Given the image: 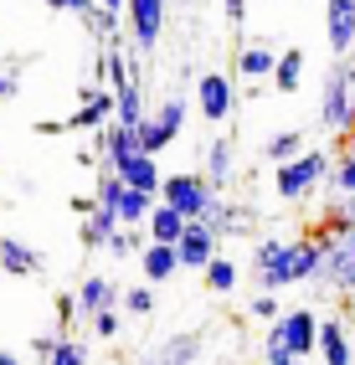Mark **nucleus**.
<instances>
[{"label":"nucleus","mask_w":355,"mask_h":365,"mask_svg":"<svg viewBox=\"0 0 355 365\" xmlns=\"http://www.w3.org/2000/svg\"><path fill=\"white\" fill-rule=\"evenodd\" d=\"M319 345V319L309 309H283L263 334V355H289V360H309Z\"/></svg>","instance_id":"1"},{"label":"nucleus","mask_w":355,"mask_h":365,"mask_svg":"<svg viewBox=\"0 0 355 365\" xmlns=\"http://www.w3.org/2000/svg\"><path fill=\"white\" fill-rule=\"evenodd\" d=\"M329 160L324 150H304V155H294L289 165H273V190H278V201H289V206H299V201H309L314 190L329 180Z\"/></svg>","instance_id":"2"},{"label":"nucleus","mask_w":355,"mask_h":365,"mask_svg":"<svg viewBox=\"0 0 355 365\" xmlns=\"http://www.w3.org/2000/svg\"><path fill=\"white\" fill-rule=\"evenodd\" d=\"M350 113H355V62L350 57H335L319 83V129H335L345 134L350 129Z\"/></svg>","instance_id":"3"},{"label":"nucleus","mask_w":355,"mask_h":365,"mask_svg":"<svg viewBox=\"0 0 355 365\" xmlns=\"http://www.w3.org/2000/svg\"><path fill=\"white\" fill-rule=\"evenodd\" d=\"M160 201L175 206L185 222H206L211 206H217V185H211L201 170H175V175L160 180Z\"/></svg>","instance_id":"4"},{"label":"nucleus","mask_w":355,"mask_h":365,"mask_svg":"<svg viewBox=\"0 0 355 365\" xmlns=\"http://www.w3.org/2000/svg\"><path fill=\"white\" fill-rule=\"evenodd\" d=\"M252 278L263 294H278V288H294V242L283 237H263L252 247Z\"/></svg>","instance_id":"5"},{"label":"nucleus","mask_w":355,"mask_h":365,"mask_svg":"<svg viewBox=\"0 0 355 365\" xmlns=\"http://www.w3.org/2000/svg\"><path fill=\"white\" fill-rule=\"evenodd\" d=\"M319 283H329L335 294H345L355 304V227L324 237V267H319Z\"/></svg>","instance_id":"6"},{"label":"nucleus","mask_w":355,"mask_h":365,"mask_svg":"<svg viewBox=\"0 0 355 365\" xmlns=\"http://www.w3.org/2000/svg\"><path fill=\"white\" fill-rule=\"evenodd\" d=\"M170 6H175V0H129V6H124L129 41L124 46H134V52H155L160 31H165V11H170Z\"/></svg>","instance_id":"7"},{"label":"nucleus","mask_w":355,"mask_h":365,"mask_svg":"<svg viewBox=\"0 0 355 365\" xmlns=\"http://www.w3.org/2000/svg\"><path fill=\"white\" fill-rule=\"evenodd\" d=\"M180 129H185V98H165L155 113H145V124H139V144H145V155L160 160L180 139Z\"/></svg>","instance_id":"8"},{"label":"nucleus","mask_w":355,"mask_h":365,"mask_svg":"<svg viewBox=\"0 0 355 365\" xmlns=\"http://www.w3.org/2000/svg\"><path fill=\"white\" fill-rule=\"evenodd\" d=\"M196 108H201L206 124H227L232 108H237V83L227 72H201L196 78Z\"/></svg>","instance_id":"9"},{"label":"nucleus","mask_w":355,"mask_h":365,"mask_svg":"<svg viewBox=\"0 0 355 365\" xmlns=\"http://www.w3.org/2000/svg\"><path fill=\"white\" fill-rule=\"evenodd\" d=\"M222 252V237L211 232L206 222H185L180 242H175V257H180V273H201V267Z\"/></svg>","instance_id":"10"},{"label":"nucleus","mask_w":355,"mask_h":365,"mask_svg":"<svg viewBox=\"0 0 355 365\" xmlns=\"http://www.w3.org/2000/svg\"><path fill=\"white\" fill-rule=\"evenodd\" d=\"M78 98H83V103H78V113L67 118L62 129H73V134H103V129L113 124V93L88 83V88L78 93Z\"/></svg>","instance_id":"11"},{"label":"nucleus","mask_w":355,"mask_h":365,"mask_svg":"<svg viewBox=\"0 0 355 365\" xmlns=\"http://www.w3.org/2000/svg\"><path fill=\"white\" fill-rule=\"evenodd\" d=\"M324 41L335 57L355 52V0H324Z\"/></svg>","instance_id":"12"},{"label":"nucleus","mask_w":355,"mask_h":365,"mask_svg":"<svg viewBox=\"0 0 355 365\" xmlns=\"http://www.w3.org/2000/svg\"><path fill=\"white\" fill-rule=\"evenodd\" d=\"M73 299H78V319L93 324L103 309H118V283L103 278V273H88V278L78 283V294H73Z\"/></svg>","instance_id":"13"},{"label":"nucleus","mask_w":355,"mask_h":365,"mask_svg":"<svg viewBox=\"0 0 355 365\" xmlns=\"http://www.w3.org/2000/svg\"><path fill=\"white\" fill-rule=\"evenodd\" d=\"M314 355L324 365H355V339H350V324L345 319H319V345Z\"/></svg>","instance_id":"14"},{"label":"nucleus","mask_w":355,"mask_h":365,"mask_svg":"<svg viewBox=\"0 0 355 365\" xmlns=\"http://www.w3.org/2000/svg\"><path fill=\"white\" fill-rule=\"evenodd\" d=\"M196 360H201V334L180 329V334L165 339V345H155L145 360H134V365H196Z\"/></svg>","instance_id":"15"},{"label":"nucleus","mask_w":355,"mask_h":365,"mask_svg":"<svg viewBox=\"0 0 355 365\" xmlns=\"http://www.w3.org/2000/svg\"><path fill=\"white\" fill-rule=\"evenodd\" d=\"M0 273H11V278H36L41 273V252L31 247L26 237H0Z\"/></svg>","instance_id":"16"},{"label":"nucleus","mask_w":355,"mask_h":365,"mask_svg":"<svg viewBox=\"0 0 355 365\" xmlns=\"http://www.w3.org/2000/svg\"><path fill=\"white\" fill-rule=\"evenodd\" d=\"M278 52H283V46H273V41H247L242 52H237V78H247V83H268V78H273V67H278Z\"/></svg>","instance_id":"17"},{"label":"nucleus","mask_w":355,"mask_h":365,"mask_svg":"<svg viewBox=\"0 0 355 365\" xmlns=\"http://www.w3.org/2000/svg\"><path fill=\"white\" fill-rule=\"evenodd\" d=\"M139 273H145V283H170L180 273L175 247H165V242H145V252H139Z\"/></svg>","instance_id":"18"},{"label":"nucleus","mask_w":355,"mask_h":365,"mask_svg":"<svg viewBox=\"0 0 355 365\" xmlns=\"http://www.w3.org/2000/svg\"><path fill=\"white\" fill-rule=\"evenodd\" d=\"M180 232H185V216H180L175 206L155 201V211L145 216V237H150V242H165V247H175V242H180Z\"/></svg>","instance_id":"19"},{"label":"nucleus","mask_w":355,"mask_h":365,"mask_svg":"<svg viewBox=\"0 0 355 365\" xmlns=\"http://www.w3.org/2000/svg\"><path fill=\"white\" fill-rule=\"evenodd\" d=\"M268 83H273L278 93H299V88H304V46H283Z\"/></svg>","instance_id":"20"},{"label":"nucleus","mask_w":355,"mask_h":365,"mask_svg":"<svg viewBox=\"0 0 355 365\" xmlns=\"http://www.w3.org/2000/svg\"><path fill=\"white\" fill-rule=\"evenodd\" d=\"M155 201L160 196H150V190H134V185H124V190H118V227H145V216L155 211Z\"/></svg>","instance_id":"21"},{"label":"nucleus","mask_w":355,"mask_h":365,"mask_svg":"<svg viewBox=\"0 0 355 365\" xmlns=\"http://www.w3.org/2000/svg\"><path fill=\"white\" fill-rule=\"evenodd\" d=\"M232 170H237L232 139H211V144H206V170H201V175H206L211 185H227V180H232Z\"/></svg>","instance_id":"22"},{"label":"nucleus","mask_w":355,"mask_h":365,"mask_svg":"<svg viewBox=\"0 0 355 365\" xmlns=\"http://www.w3.org/2000/svg\"><path fill=\"white\" fill-rule=\"evenodd\" d=\"M237 278H242V267H237L232 257H222V252H217V257H211V262L201 267V283L211 288V294H222V299H227L232 288H237Z\"/></svg>","instance_id":"23"},{"label":"nucleus","mask_w":355,"mask_h":365,"mask_svg":"<svg viewBox=\"0 0 355 365\" xmlns=\"http://www.w3.org/2000/svg\"><path fill=\"white\" fill-rule=\"evenodd\" d=\"M113 232H118V211L93 206V216H83V247H108Z\"/></svg>","instance_id":"24"},{"label":"nucleus","mask_w":355,"mask_h":365,"mask_svg":"<svg viewBox=\"0 0 355 365\" xmlns=\"http://www.w3.org/2000/svg\"><path fill=\"white\" fill-rule=\"evenodd\" d=\"M263 155H268V165H289L294 155H304V129H278V134H268V139H263Z\"/></svg>","instance_id":"25"},{"label":"nucleus","mask_w":355,"mask_h":365,"mask_svg":"<svg viewBox=\"0 0 355 365\" xmlns=\"http://www.w3.org/2000/svg\"><path fill=\"white\" fill-rule=\"evenodd\" d=\"M329 185H335L340 201H355V150H345L335 165H329Z\"/></svg>","instance_id":"26"},{"label":"nucleus","mask_w":355,"mask_h":365,"mask_svg":"<svg viewBox=\"0 0 355 365\" xmlns=\"http://www.w3.org/2000/svg\"><path fill=\"white\" fill-rule=\"evenodd\" d=\"M145 227H118L113 237H108V247L103 252H113V257H139V252H145Z\"/></svg>","instance_id":"27"},{"label":"nucleus","mask_w":355,"mask_h":365,"mask_svg":"<svg viewBox=\"0 0 355 365\" xmlns=\"http://www.w3.org/2000/svg\"><path fill=\"white\" fill-rule=\"evenodd\" d=\"M118 309H124V314H134V319H145V314L155 309V294H150V288H118Z\"/></svg>","instance_id":"28"},{"label":"nucleus","mask_w":355,"mask_h":365,"mask_svg":"<svg viewBox=\"0 0 355 365\" xmlns=\"http://www.w3.org/2000/svg\"><path fill=\"white\" fill-rule=\"evenodd\" d=\"M41 365H88V345H83V339H67V334H62V345L46 355Z\"/></svg>","instance_id":"29"},{"label":"nucleus","mask_w":355,"mask_h":365,"mask_svg":"<svg viewBox=\"0 0 355 365\" xmlns=\"http://www.w3.org/2000/svg\"><path fill=\"white\" fill-rule=\"evenodd\" d=\"M247 314H252V319H263V324H273V319H278L283 309H278V299H273V294H252Z\"/></svg>","instance_id":"30"},{"label":"nucleus","mask_w":355,"mask_h":365,"mask_svg":"<svg viewBox=\"0 0 355 365\" xmlns=\"http://www.w3.org/2000/svg\"><path fill=\"white\" fill-rule=\"evenodd\" d=\"M93 334H98V339H118V334H124V319H118V309H103L98 319H93Z\"/></svg>","instance_id":"31"},{"label":"nucleus","mask_w":355,"mask_h":365,"mask_svg":"<svg viewBox=\"0 0 355 365\" xmlns=\"http://www.w3.org/2000/svg\"><path fill=\"white\" fill-rule=\"evenodd\" d=\"M57 345H62V329H52V334H36V339H31V355H36V360H46Z\"/></svg>","instance_id":"32"},{"label":"nucleus","mask_w":355,"mask_h":365,"mask_svg":"<svg viewBox=\"0 0 355 365\" xmlns=\"http://www.w3.org/2000/svg\"><path fill=\"white\" fill-rule=\"evenodd\" d=\"M52 11H67V16H93V0H46Z\"/></svg>","instance_id":"33"},{"label":"nucleus","mask_w":355,"mask_h":365,"mask_svg":"<svg viewBox=\"0 0 355 365\" xmlns=\"http://www.w3.org/2000/svg\"><path fill=\"white\" fill-rule=\"evenodd\" d=\"M21 93V67H6L0 72V98H16Z\"/></svg>","instance_id":"34"},{"label":"nucleus","mask_w":355,"mask_h":365,"mask_svg":"<svg viewBox=\"0 0 355 365\" xmlns=\"http://www.w3.org/2000/svg\"><path fill=\"white\" fill-rule=\"evenodd\" d=\"M222 16L232 21V26H237V21H242L247 16V0H222Z\"/></svg>","instance_id":"35"},{"label":"nucleus","mask_w":355,"mask_h":365,"mask_svg":"<svg viewBox=\"0 0 355 365\" xmlns=\"http://www.w3.org/2000/svg\"><path fill=\"white\" fill-rule=\"evenodd\" d=\"M93 6H98V11H108V16H118V21H124V6H129V0H93Z\"/></svg>","instance_id":"36"},{"label":"nucleus","mask_w":355,"mask_h":365,"mask_svg":"<svg viewBox=\"0 0 355 365\" xmlns=\"http://www.w3.org/2000/svg\"><path fill=\"white\" fill-rule=\"evenodd\" d=\"M257 365H304V360H289V355H263Z\"/></svg>","instance_id":"37"},{"label":"nucleus","mask_w":355,"mask_h":365,"mask_svg":"<svg viewBox=\"0 0 355 365\" xmlns=\"http://www.w3.org/2000/svg\"><path fill=\"white\" fill-rule=\"evenodd\" d=\"M0 365H26V360H21L16 350H0Z\"/></svg>","instance_id":"38"},{"label":"nucleus","mask_w":355,"mask_h":365,"mask_svg":"<svg viewBox=\"0 0 355 365\" xmlns=\"http://www.w3.org/2000/svg\"><path fill=\"white\" fill-rule=\"evenodd\" d=\"M345 134H355V113H350V129H345Z\"/></svg>","instance_id":"39"}]
</instances>
